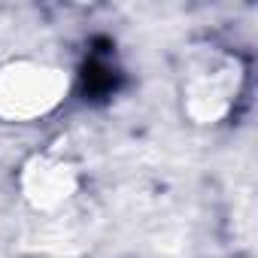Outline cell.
Returning a JSON list of instances; mask_svg holds the SVG:
<instances>
[{"mask_svg": "<svg viewBox=\"0 0 258 258\" xmlns=\"http://www.w3.org/2000/svg\"><path fill=\"white\" fill-rule=\"evenodd\" d=\"M246 88V64L237 52L201 46L188 55L182 70V109L198 124L225 121Z\"/></svg>", "mask_w": 258, "mask_h": 258, "instance_id": "cell-1", "label": "cell"}, {"mask_svg": "<svg viewBox=\"0 0 258 258\" xmlns=\"http://www.w3.org/2000/svg\"><path fill=\"white\" fill-rule=\"evenodd\" d=\"M70 76L43 61H10L0 67V118L34 121L49 115L67 94Z\"/></svg>", "mask_w": 258, "mask_h": 258, "instance_id": "cell-2", "label": "cell"}, {"mask_svg": "<svg viewBox=\"0 0 258 258\" xmlns=\"http://www.w3.org/2000/svg\"><path fill=\"white\" fill-rule=\"evenodd\" d=\"M25 188H28V198L37 204V207H58L64 204L73 191H76V173L70 164H61V161H49V158H37L31 167H28V176H25Z\"/></svg>", "mask_w": 258, "mask_h": 258, "instance_id": "cell-3", "label": "cell"}]
</instances>
